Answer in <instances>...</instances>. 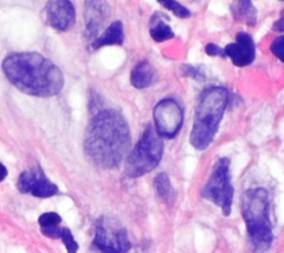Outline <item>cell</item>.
Masks as SVG:
<instances>
[{"label": "cell", "instance_id": "6da1fadb", "mask_svg": "<svg viewBox=\"0 0 284 253\" xmlns=\"http://www.w3.org/2000/svg\"><path fill=\"white\" fill-rule=\"evenodd\" d=\"M130 129L121 114L112 109L98 111L85 136V152L103 169L116 168L129 153Z\"/></svg>", "mask_w": 284, "mask_h": 253}, {"label": "cell", "instance_id": "7a4b0ae2", "mask_svg": "<svg viewBox=\"0 0 284 253\" xmlns=\"http://www.w3.org/2000/svg\"><path fill=\"white\" fill-rule=\"evenodd\" d=\"M5 76L21 93L49 98L63 88L61 70L37 52H16L3 61Z\"/></svg>", "mask_w": 284, "mask_h": 253}, {"label": "cell", "instance_id": "3957f363", "mask_svg": "<svg viewBox=\"0 0 284 253\" xmlns=\"http://www.w3.org/2000/svg\"><path fill=\"white\" fill-rule=\"evenodd\" d=\"M230 101V93L221 86L202 91L195 108L190 143L196 150H205L212 143Z\"/></svg>", "mask_w": 284, "mask_h": 253}, {"label": "cell", "instance_id": "277c9868", "mask_svg": "<svg viewBox=\"0 0 284 253\" xmlns=\"http://www.w3.org/2000/svg\"><path fill=\"white\" fill-rule=\"evenodd\" d=\"M241 208L253 253H266L274 238L269 214V193L264 188L247 190L242 197Z\"/></svg>", "mask_w": 284, "mask_h": 253}, {"label": "cell", "instance_id": "5b68a950", "mask_svg": "<svg viewBox=\"0 0 284 253\" xmlns=\"http://www.w3.org/2000/svg\"><path fill=\"white\" fill-rule=\"evenodd\" d=\"M163 154L162 137L151 125L146 127L139 142L129 153L124 172L129 178H139L156 169Z\"/></svg>", "mask_w": 284, "mask_h": 253}, {"label": "cell", "instance_id": "8992f818", "mask_svg": "<svg viewBox=\"0 0 284 253\" xmlns=\"http://www.w3.org/2000/svg\"><path fill=\"white\" fill-rule=\"evenodd\" d=\"M234 190L231 185L230 159L220 158L213 164L206 185L202 188L201 197L216 204L228 217L232 210Z\"/></svg>", "mask_w": 284, "mask_h": 253}, {"label": "cell", "instance_id": "52a82bcc", "mask_svg": "<svg viewBox=\"0 0 284 253\" xmlns=\"http://www.w3.org/2000/svg\"><path fill=\"white\" fill-rule=\"evenodd\" d=\"M154 119L157 132L162 138L173 139L183 125V109L174 99H163L155 107Z\"/></svg>", "mask_w": 284, "mask_h": 253}, {"label": "cell", "instance_id": "ba28073f", "mask_svg": "<svg viewBox=\"0 0 284 253\" xmlns=\"http://www.w3.org/2000/svg\"><path fill=\"white\" fill-rule=\"evenodd\" d=\"M94 243L101 253H125L131 247L127 231L124 229L110 231L103 224L97 227Z\"/></svg>", "mask_w": 284, "mask_h": 253}, {"label": "cell", "instance_id": "9c48e42d", "mask_svg": "<svg viewBox=\"0 0 284 253\" xmlns=\"http://www.w3.org/2000/svg\"><path fill=\"white\" fill-rule=\"evenodd\" d=\"M48 25L58 31H68L76 23V10L70 0H49L46 6Z\"/></svg>", "mask_w": 284, "mask_h": 253}, {"label": "cell", "instance_id": "30bf717a", "mask_svg": "<svg viewBox=\"0 0 284 253\" xmlns=\"http://www.w3.org/2000/svg\"><path fill=\"white\" fill-rule=\"evenodd\" d=\"M225 51L227 58H230L237 67L250 66L255 60V44L248 32H238L236 42L228 44Z\"/></svg>", "mask_w": 284, "mask_h": 253}, {"label": "cell", "instance_id": "8fae6325", "mask_svg": "<svg viewBox=\"0 0 284 253\" xmlns=\"http://www.w3.org/2000/svg\"><path fill=\"white\" fill-rule=\"evenodd\" d=\"M110 16L106 0H86L84 5V19L86 34L89 38H97Z\"/></svg>", "mask_w": 284, "mask_h": 253}, {"label": "cell", "instance_id": "7c38bea8", "mask_svg": "<svg viewBox=\"0 0 284 253\" xmlns=\"http://www.w3.org/2000/svg\"><path fill=\"white\" fill-rule=\"evenodd\" d=\"M156 70L148 60H142L133 67L130 81L136 89L148 88L155 81Z\"/></svg>", "mask_w": 284, "mask_h": 253}, {"label": "cell", "instance_id": "4fadbf2b", "mask_svg": "<svg viewBox=\"0 0 284 253\" xmlns=\"http://www.w3.org/2000/svg\"><path fill=\"white\" fill-rule=\"evenodd\" d=\"M124 40V32L123 26L121 21H114L101 36H98L97 38L92 41V48L94 49H100L106 46H121Z\"/></svg>", "mask_w": 284, "mask_h": 253}, {"label": "cell", "instance_id": "5bb4252c", "mask_svg": "<svg viewBox=\"0 0 284 253\" xmlns=\"http://www.w3.org/2000/svg\"><path fill=\"white\" fill-rule=\"evenodd\" d=\"M233 18L248 26H254L258 19V13L252 0H233L230 6Z\"/></svg>", "mask_w": 284, "mask_h": 253}, {"label": "cell", "instance_id": "9a60e30c", "mask_svg": "<svg viewBox=\"0 0 284 253\" xmlns=\"http://www.w3.org/2000/svg\"><path fill=\"white\" fill-rule=\"evenodd\" d=\"M168 16L162 13H156L150 19V35L157 42H163L174 38V32L167 21Z\"/></svg>", "mask_w": 284, "mask_h": 253}, {"label": "cell", "instance_id": "2e32d148", "mask_svg": "<svg viewBox=\"0 0 284 253\" xmlns=\"http://www.w3.org/2000/svg\"><path fill=\"white\" fill-rule=\"evenodd\" d=\"M58 191V187L39 172V176H38L37 181L30 192L32 193V196L38 198H50L56 196Z\"/></svg>", "mask_w": 284, "mask_h": 253}, {"label": "cell", "instance_id": "e0dca14e", "mask_svg": "<svg viewBox=\"0 0 284 253\" xmlns=\"http://www.w3.org/2000/svg\"><path fill=\"white\" fill-rule=\"evenodd\" d=\"M155 187L157 193L159 195V197L162 199L163 201L169 202L173 200L174 196V190L171 186L170 179L165 172H161V174L158 175L155 179Z\"/></svg>", "mask_w": 284, "mask_h": 253}, {"label": "cell", "instance_id": "ac0fdd59", "mask_svg": "<svg viewBox=\"0 0 284 253\" xmlns=\"http://www.w3.org/2000/svg\"><path fill=\"white\" fill-rule=\"evenodd\" d=\"M162 7H165L166 9L170 10L171 13H173L174 16H177L178 18L181 19H187L191 17V12L187 8L184 7L183 5L178 3L177 0H157Z\"/></svg>", "mask_w": 284, "mask_h": 253}, {"label": "cell", "instance_id": "d6986e66", "mask_svg": "<svg viewBox=\"0 0 284 253\" xmlns=\"http://www.w3.org/2000/svg\"><path fill=\"white\" fill-rule=\"evenodd\" d=\"M39 176V172L36 171H25L23 174L20 175L19 179H18V189L20 192L23 193H27L30 192L32 187H34L35 182L37 181V178Z\"/></svg>", "mask_w": 284, "mask_h": 253}, {"label": "cell", "instance_id": "ffe728a7", "mask_svg": "<svg viewBox=\"0 0 284 253\" xmlns=\"http://www.w3.org/2000/svg\"><path fill=\"white\" fill-rule=\"evenodd\" d=\"M63 244L67 249L68 253H77L78 252V243L75 241L74 235L71 233V231L67 228H62L61 229V238Z\"/></svg>", "mask_w": 284, "mask_h": 253}, {"label": "cell", "instance_id": "44dd1931", "mask_svg": "<svg viewBox=\"0 0 284 253\" xmlns=\"http://www.w3.org/2000/svg\"><path fill=\"white\" fill-rule=\"evenodd\" d=\"M38 222L40 224V228L52 227V225H59V223L61 222V218L54 212H46L40 215Z\"/></svg>", "mask_w": 284, "mask_h": 253}, {"label": "cell", "instance_id": "7402d4cb", "mask_svg": "<svg viewBox=\"0 0 284 253\" xmlns=\"http://www.w3.org/2000/svg\"><path fill=\"white\" fill-rule=\"evenodd\" d=\"M270 50L273 56H275L278 60L284 62V35L276 37V38L272 41Z\"/></svg>", "mask_w": 284, "mask_h": 253}, {"label": "cell", "instance_id": "603a6c76", "mask_svg": "<svg viewBox=\"0 0 284 253\" xmlns=\"http://www.w3.org/2000/svg\"><path fill=\"white\" fill-rule=\"evenodd\" d=\"M205 53L211 57H221V58H227L225 48H221L220 46H218L217 44H213V42H209L205 46Z\"/></svg>", "mask_w": 284, "mask_h": 253}, {"label": "cell", "instance_id": "cb8c5ba5", "mask_svg": "<svg viewBox=\"0 0 284 253\" xmlns=\"http://www.w3.org/2000/svg\"><path fill=\"white\" fill-rule=\"evenodd\" d=\"M41 232L45 234L48 238L51 239H58L61 238V229L58 225H52V227H47V228H41Z\"/></svg>", "mask_w": 284, "mask_h": 253}, {"label": "cell", "instance_id": "d4e9b609", "mask_svg": "<svg viewBox=\"0 0 284 253\" xmlns=\"http://www.w3.org/2000/svg\"><path fill=\"white\" fill-rule=\"evenodd\" d=\"M184 74H185V76L191 77V78L196 79V80H199L200 78H202V74H201V72L199 71V70L193 68V67H191V66L185 67Z\"/></svg>", "mask_w": 284, "mask_h": 253}, {"label": "cell", "instance_id": "484cf974", "mask_svg": "<svg viewBox=\"0 0 284 253\" xmlns=\"http://www.w3.org/2000/svg\"><path fill=\"white\" fill-rule=\"evenodd\" d=\"M272 29L275 32H284V9L282 10V13L280 15V18L273 24Z\"/></svg>", "mask_w": 284, "mask_h": 253}, {"label": "cell", "instance_id": "4316f807", "mask_svg": "<svg viewBox=\"0 0 284 253\" xmlns=\"http://www.w3.org/2000/svg\"><path fill=\"white\" fill-rule=\"evenodd\" d=\"M7 175H8L7 168H6V166H5L2 162H0V182L6 179Z\"/></svg>", "mask_w": 284, "mask_h": 253}, {"label": "cell", "instance_id": "83f0119b", "mask_svg": "<svg viewBox=\"0 0 284 253\" xmlns=\"http://www.w3.org/2000/svg\"><path fill=\"white\" fill-rule=\"evenodd\" d=\"M281 2H283V0H281Z\"/></svg>", "mask_w": 284, "mask_h": 253}]
</instances>
